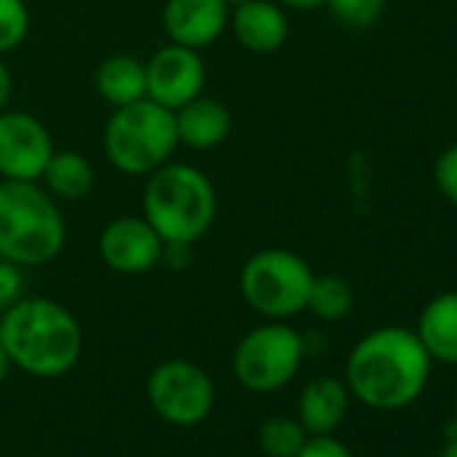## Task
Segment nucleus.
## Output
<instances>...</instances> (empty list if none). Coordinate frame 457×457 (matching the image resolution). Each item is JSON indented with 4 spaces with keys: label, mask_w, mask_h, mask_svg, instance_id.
Masks as SVG:
<instances>
[{
    "label": "nucleus",
    "mask_w": 457,
    "mask_h": 457,
    "mask_svg": "<svg viewBox=\"0 0 457 457\" xmlns=\"http://www.w3.org/2000/svg\"><path fill=\"white\" fill-rule=\"evenodd\" d=\"M430 355L411 328L382 326L355 342L345 363V385L353 398L377 411L411 406L428 387Z\"/></svg>",
    "instance_id": "obj_1"
},
{
    "label": "nucleus",
    "mask_w": 457,
    "mask_h": 457,
    "mask_svg": "<svg viewBox=\"0 0 457 457\" xmlns=\"http://www.w3.org/2000/svg\"><path fill=\"white\" fill-rule=\"evenodd\" d=\"M0 347L12 366L33 377L68 374L84 350V334L76 315L54 299L22 296L0 312Z\"/></svg>",
    "instance_id": "obj_2"
},
{
    "label": "nucleus",
    "mask_w": 457,
    "mask_h": 457,
    "mask_svg": "<svg viewBox=\"0 0 457 457\" xmlns=\"http://www.w3.org/2000/svg\"><path fill=\"white\" fill-rule=\"evenodd\" d=\"M68 240L57 199L41 180L0 178V259L22 270L52 264Z\"/></svg>",
    "instance_id": "obj_3"
},
{
    "label": "nucleus",
    "mask_w": 457,
    "mask_h": 457,
    "mask_svg": "<svg viewBox=\"0 0 457 457\" xmlns=\"http://www.w3.org/2000/svg\"><path fill=\"white\" fill-rule=\"evenodd\" d=\"M145 178L143 218L156 228L162 243H199L218 212L212 180L199 167L172 159Z\"/></svg>",
    "instance_id": "obj_4"
},
{
    "label": "nucleus",
    "mask_w": 457,
    "mask_h": 457,
    "mask_svg": "<svg viewBox=\"0 0 457 457\" xmlns=\"http://www.w3.org/2000/svg\"><path fill=\"white\" fill-rule=\"evenodd\" d=\"M178 145L175 113L148 97L113 108L103 129V154L121 175H151Z\"/></svg>",
    "instance_id": "obj_5"
},
{
    "label": "nucleus",
    "mask_w": 457,
    "mask_h": 457,
    "mask_svg": "<svg viewBox=\"0 0 457 457\" xmlns=\"http://www.w3.org/2000/svg\"><path fill=\"white\" fill-rule=\"evenodd\" d=\"M312 267L288 248L256 251L240 270V294L245 304L267 320H288L307 310Z\"/></svg>",
    "instance_id": "obj_6"
},
{
    "label": "nucleus",
    "mask_w": 457,
    "mask_h": 457,
    "mask_svg": "<svg viewBox=\"0 0 457 457\" xmlns=\"http://www.w3.org/2000/svg\"><path fill=\"white\" fill-rule=\"evenodd\" d=\"M307 339L286 320H267L251 328L235 347L232 374L251 393H275L302 369Z\"/></svg>",
    "instance_id": "obj_7"
},
{
    "label": "nucleus",
    "mask_w": 457,
    "mask_h": 457,
    "mask_svg": "<svg viewBox=\"0 0 457 457\" xmlns=\"http://www.w3.org/2000/svg\"><path fill=\"white\" fill-rule=\"evenodd\" d=\"M145 395L151 409L164 422L191 428L212 411L215 385L202 366L186 358H170L151 369L145 379Z\"/></svg>",
    "instance_id": "obj_8"
},
{
    "label": "nucleus",
    "mask_w": 457,
    "mask_h": 457,
    "mask_svg": "<svg viewBox=\"0 0 457 457\" xmlns=\"http://www.w3.org/2000/svg\"><path fill=\"white\" fill-rule=\"evenodd\" d=\"M54 140L46 124L28 111H0V178L4 180H41Z\"/></svg>",
    "instance_id": "obj_9"
},
{
    "label": "nucleus",
    "mask_w": 457,
    "mask_h": 457,
    "mask_svg": "<svg viewBox=\"0 0 457 457\" xmlns=\"http://www.w3.org/2000/svg\"><path fill=\"white\" fill-rule=\"evenodd\" d=\"M207 81L204 60L196 49L167 44L145 62V97L167 111H178L202 95Z\"/></svg>",
    "instance_id": "obj_10"
},
{
    "label": "nucleus",
    "mask_w": 457,
    "mask_h": 457,
    "mask_svg": "<svg viewBox=\"0 0 457 457\" xmlns=\"http://www.w3.org/2000/svg\"><path fill=\"white\" fill-rule=\"evenodd\" d=\"M162 237L143 215H119L103 226L97 253L119 275H145L162 264Z\"/></svg>",
    "instance_id": "obj_11"
},
{
    "label": "nucleus",
    "mask_w": 457,
    "mask_h": 457,
    "mask_svg": "<svg viewBox=\"0 0 457 457\" xmlns=\"http://www.w3.org/2000/svg\"><path fill=\"white\" fill-rule=\"evenodd\" d=\"M232 6L226 0H167L162 25L170 44L188 49H207L228 30Z\"/></svg>",
    "instance_id": "obj_12"
},
{
    "label": "nucleus",
    "mask_w": 457,
    "mask_h": 457,
    "mask_svg": "<svg viewBox=\"0 0 457 457\" xmlns=\"http://www.w3.org/2000/svg\"><path fill=\"white\" fill-rule=\"evenodd\" d=\"M228 30L235 33L237 44L251 54H275L286 46L291 25L288 14L275 0H245L232 6Z\"/></svg>",
    "instance_id": "obj_13"
},
{
    "label": "nucleus",
    "mask_w": 457,
    "mask_h": 457,
    "mask_svg": "<svg viewBox=\"0 0 457 457\" xmlns=\"http://www.w3.org/2000/svg\"><path fill=\"white\" fill-rule=\"evenodd\" d=\"M175 113V132L178 143L194 151H210L218 148L228 135H232V111L226 103L215 97H194L191 103L180 105Z\"/></svg>",
    "instance_id": "obj_14"
},
{
    "label": "nucleus",
    "mask_w": 457,
    "mask_h": 457,
    "mask_svg": "<svg viewBox=\"0 0 457 457\" xmlns=\"http://www.w3.org/2000/svg\"><path fill=\"white\" fill-rule=\"evenodd\" d=\"M347 406H350V390L345 379L320 374L302 387L296 420L304 425L310 436H328L345 422Z\"/></svg>",
    "instance_id": "obj_15"
},
{
    "label": "nucleus",
    "mask_w": 457,
    "mask_h": 457,
    "mask_svg": "<svg viewBox=\"0 0 457 457\" xmlns=\"http://www.w3.org/2000/svg\"><path fill=\"white\" fill-rule=\"evenodd\" d=\"M414 334L420 337L430 361L457 366V291L433 296L422 307Z\"/></svg>",
    "instance_id": "obj_16"
},
{
    "label": "nucleus",
    "mask_w": 457,
    "mask_h": 457,
    "mask_svg": "<svg viewBox=\"0 0 457 457\" xmlns=\"http://www.w3.org/2000/svg\"><path fill=\"white\" fill-rule=\"evenodd\" d=\"M97 95L113 105H129L145 97V62H140L132 54H113L105 57L95 73Z\"/></svg>",
    "instance_id": "obj_17"
},
{
    "label": "nucleus",
    "mask_w": 457,
    "mask_h": 457,
    "mask_svg": "<svg viewBox=\"0 0 457 457\" xmlns=\"http://www.w3.org/2000/svg\"><path fill=\"white\" fill-rule=\"evenodd\" d=\"M41 183L57 202H79L95 188V167L81 151L54 148Z\"/></svg>",
    "instance_id": "obj_18"
},
{
    "label": "nucleus",
    "mask_w": 457,
    "mask_h": 457,
    "mask_svg": "<svg viewBox=\"0 0 457 457\" xmlns=\"http://www.w3.org/2000/svg\"><path fill=\"white\" fill-rule=\"evenodd\" d=\"M355 302L353 286L339 278V275H315L312 288H310V299H307V310L320 318V320H342L350 315Z\"/></svg>",
    "instance_id": "obj_19"
},
{
    "label": "nucleus",
    "mask_w": 457,
    "mask_h": 457,
    "mask_svg": "<svg viewBox=\"0 0 457 457\" xmlns=\"http://www.w3.org/2000/svg\"><path fill=\"white\" fill-rule=\"evenodd\" d=\"M310 433L296 417L275 414L259 428V446L267 457H296Z\"/></svg>",
    "instance_id": "obj_20"
},
{
    "label": "nucleus",
    "mask_w": 457,
    "mask_h": 457,
    "mask_svg": "<svg viewBox=\"0 0 457 457\" xmlns=\"http://www.w3.org/2000/svg\"><path fill=\"white\" fill-rule=\"evenodd\" d=\"M30 33V9L25 0H0V57L17 52Z\"/></svg>",
    "instance_id": "obj_21"
},
{
    "label": "nucleus",
    "mask_w": 457,
    "mask_h": 457,
    "mask_svg": "<svg viewBox=\"0 0 457 457\" xmlns=\"http://www.w3.org/2000/svg\"><path fill=\"white\" fill-rule=\"evenodd\" d=\"M387 0H326V9L347 28L353 30H366L371 28L382 12Z\"/></svg>",
    "instance_id": "obj_22"
},
{
    "label": "nucleus",
    "mask_w": 457,
    "mask_h": 457,
    "mask_svg": "<svg viewBox=\"0 0 457 457\" xmlns=\"http://www.w3.org/2000/svg\"><path fill=\"white\" fill-rule=\"evenodd\" d=\"M433 180L438 194L457 207V143L444 148L433 164Z\"/></svg>",
    "instance_id": "obj_23"
},
{
    "label": "nucleus",
    "mask_w": 457,
    "mask_h": 457,
    "mask_svg": "<svg viewBox=\"0 0 457 457\" xmlns=\"http://www.w3.org/2000/svg\"><path fill=\"white\" fill-rule=\"evenodd\" d=\"M22 291H25V275H22V267L0 259V312L6 307H12L14 302L22 299Z\"/></svg>",
    "instance_id": "obj_24"
},
{
    "label": "nucleus",
    "mask_w": 457,
    "mask_h": 457,
    "mask_svg": "<svg viewBox=\"0 0 457 457\" xmlns=\"http://www.w3.org/2000/svg\"><path fill=\"white\" fill-rule=\"evenodd\" d=\"M296 457H355V454L339 438H334V433H328V436H310Z\"/></svg>",
    "instance_id": "obj_25"
},
{
    "label": "nucleus",
    "mask_w": 457,
    "mask_h": 457,
    "mask_svg": "<svg viewBox=\"0 0 457 457\" xmlns=\"http://www.w3.org/2000/svg\"><path fill=\"white\" fill-rule=\"evenodd\" d=\"M12 89H14V81H12V73L0 57V111L9 108V100H12Z\"/></svg>",
    "instance_id": "obj_26"
},
{
    "label": "nucleus",
    "mask_w": 457,
    "mask_h": 457,
    "mask_svg": "<svg viewBox=\"0 0 457 457\" xmlns=\"http://www.w3.org/2000/svg\"><path fill=\"white\" fill-rule=\"evenodd\" d=\"M286 12H318L326 9V0H275Z\"/></svg>",
    "instance_id": "obj_27"
},
{
    "label": "nucleus",
    "mask_w": 457,
    "mask_h": 457,
    "mask_svg": "<svg viewBox=\"0 0 457 457\" xmlns=\"http://www.w3.org/2000/svg\"><path fill=\"white\" fill-rule=\"evenodd\" d=\"M14 366H12V361H9V355H6V350L0 347V385H4L6 379H9V371H12Z\"/></svg>",
    "instance_id": "obj_28"
},
{
    "label": "nucleus",
    "mask_w": 457,
    "mask_h": 457,
    "mask_svg": "<svg viewBox=\"0 0 457 457\" xmlns=\"http://www.w3.org/2000/svg\"><path fill=\"white\" fill-rule=\"evenodd\" d=\"M438 457H457V436H449V441L441 446Z\"/></svg>",
    "instance_id": "obj_29"
},
{
    "label": "nucleus",
    "mask_w": 457,
    "mask_h": 457,
    "mask_svg": "<svg viewBox=\"0 0 457 457\" xmlns=\"http://www.w3.org/2000/svg\"><path fill=\"white\" fill-rule=\"evenodd\" d=\"M449 436H457V390H454V417H452V425H449Z\"/></svg>",
    "instance_id": "obj_30"
},
{
    "label": "nucleus",
    "mask_w": 457,
    "mask_h": 457,
    "mask_svg": "<svg viewBox=\"0 0 457 457\" xmlns=\"http://www.w3.org/2000/svg\"><path fill=\"white\" fill-rule=\"evenodd\" d=\"M228 6H237V4H245V0H226Z\"/></svg>",
    "instance_id": "obj_31"
}]
</instances>
